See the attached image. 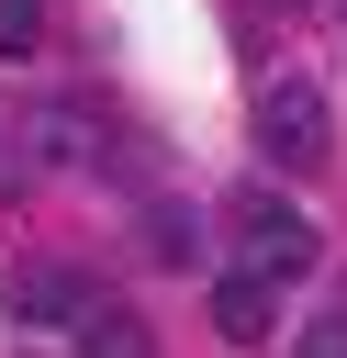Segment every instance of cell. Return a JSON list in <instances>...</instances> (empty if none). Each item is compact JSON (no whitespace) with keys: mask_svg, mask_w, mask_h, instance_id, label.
<instances>
[{"mask_svg":"<svg viewBox=\"0 0 347 358\" xmlns=\"http://www.w3.org/2000/svg\"><path fill=\"white\" fill-rule=\"evenodd\" d=\"M224 268L291 291V280L325 268V235H313V213H291V190H235L224 201Z\"/></svg>","mask_w":347,"mask_h":358,"instance_id":"cell-1","label":"cell"},{"mask_svg":"<svg viewBox=\"0 0 347 358\" xmlns=\"http://www.w3.org/2000/svg\"><path fill=\"white\" fill-rule=\"evenodd\" d=\"M257 157H269V168H325V157H336V112H325V90H313L302 67L257 90Z\"/></svg>","mask_w":347,"mask_h":358,"instance_id":"cell-2","label":"cell"},{"mask_svg":"<svg viewBox=\"0 0 347 358\" xmlns=\"http://www.w3.org/2000/svg\"><path fill=\"white\" fill-rule=\"evenodd\" d=\"M90 302H101V291H90V268H78V257H45V268H22V280H11V313H22V324H67V336H78V313H90Z\"/></svg>","mask_w":347,"mask_h":358,"instance_id":"cell-3","label":"cell"},{"mask_svg":"<svg viewBox=\"0 0 347 358\" xmlns=\"http://www.w3.org/2000/svg\"><path fill=\"white\" fill-rule=\"evenodd\" d=\"M201 313H213L235 347H269V336H280V291L246 280V268H213V280H201Z\"/></svg>","mask_w":347,"mask_h":358,"instance_id":"cell-4","label":"cell"},{"mask_svg":"<svg viewBox=\"0 0 347 358\" xmlns=\"http://www.w3.org/2000/svg\"><path fill=\"white\" fill-rule=\"evenodd\" d=\"M22 157H34V168H90V157H101V123L67 112V101H45V112H22Z\"/></svg>","mask_w":347,"mask_h":358,"instance_id":"cell-5","label":"cell"},{"mask_svg":"<svg viewBox=\"0 0 347 358\" xmlns=\"http://www.w3.org/2000/svg\"><path fill=\"white\" fill-rule=\"evenodd\" d=\"M67 347H78V358H157V336H146V313H134V302H90Z\"/></svg>","mask_w":347,"mask_h":358,"instance_id":"cell-6","label":"cell"},{"mask_svg":"<svg viewBox=\"0 0 347 358\" xmlns=\"http://www.w3.org/2000/svg\"><path fill=\"white\" fill-rule=\"evenodd\" d=\"M146 257H157V268H201V224H190L179 201H157V213H146Z\"/></svg>","mask_w":347,"mask_h":358,"instance_id":"cell-7","label":"cell"},{"mask_svg":"<svg viewBox=\"0 0 347 358\" xmlns=\"http://www.w3.org/2000/svg\"><path fill=\"white\" fill-rule=\"evenodd\" d=\"M45 45V0H0V56H34Z\"/></svg>","mask_w":347,"mask_h":358,"instance_id":"cell-8","label":"cell"},{"mask_svg":"<svg viewBox=\"0 0 347 358\" xmlns=\"http://www.w3.org/2000/svg\"><path fill=\"white\" fill-rule=\"evenodd\" d=\"M291 358H347V302H336V313H313V324L291 336Z\"/></svg>","mask_w":347,"mask_h":358,"instance_id":"cell-9","label":"cell"},{"mask_svg":"<svg viewBox=\"0 0 347 358\" xmlns=\"http://www.w3.org/2000/svg\"><path fill=\"white\" fill-rule=\"evenodd\" d=\"M280 11H313V0H280Z\"/></svg>","mask_w":347,"mask_h":358,"instance_id":"cell-10","label":"cell"}]
</instances>
